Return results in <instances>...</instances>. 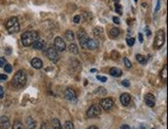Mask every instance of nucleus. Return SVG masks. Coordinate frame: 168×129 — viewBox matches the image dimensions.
Segmentation results:
<instances>
[{
    "mask_svg": "<svg viewBox=\"0 0 168 129\" xmlns=\"http://www.w3.org/2000/svg\"><path fill=\"white\" fill-rule=\"evenodd\" d=\"M64 129H74V125L71 121H66L64 124Z\"/></svg>",
    "mask_w": 168,
    "mask_h": 129,
    "instance_id": "obj_25",
    "label": "nucleus"
},
{
    "mask_svg": "<svg viewBox=\"0 0 168 129\" xmlns=\"http://www.w3.org/2000/svg\"><path fill=\"white\" fill-rule=\"evenodd\" d=\"M50 127L51 129H62V126H61V123L58 119H53L51 121V124H50Z\"/></svg>",
    "mask_w": 168,
    "mask_h": 129,
    "instance_id": "obj_17",
    "label": "nucleus"
},
{
    "mask_svg": "<svg viewBox=\"0 0 168 129\" xmlns=\"http://www.w3.org/2000/svg\"><path fill=\"white\" fill-rule=\"evenodd\" d=\"M6 29L9 33L13 34V33H18L20 31V24H19V20L16 17H13L10 18L8 21L6 22Z\"/></svg>",
    "mask_w": 168,
    "mask_h": 129,
    "instance_id": "obj_3",
    "label": "nucleus"
},
{
    "mask_svg": "<svg viewBox=\"0 0 168 129\" xmlns=\"http://www.w3.org/2000/svg\"><path fill=\"white\" fill-rule=\"evenodd\" d=\"M124 63H125V66L128 69H130L131 67H132V63L130 62V60H129L128 58H124Z\"/></svg>",
    "mask_w": 168,
    "mask_h": 129,
    "instance_id": "obj_27",
    "label": "nucleus"
},
{
    "mask_svg": "<svg viewBox=\"0 0 168 129\" xmlns=\"http://www.w3.org/2000/svg\"><path fill=\"white\" fill-rule=\"evenodd\" d=\"M120 129H131L130 126H128V125H122L121 127H120Z\"/></svg>",
    "mask_w": 168,
    "mask_h": 129,
    "instance_id": "obj_39",
    "label": "nucleus"
},
{
    "mask_svg": "<svg viewBox=\"0 0 168 129\" xmlns=\"http://www.w3.org/2000/svg\"><path fill=\"white\" fill-rule=\"evenodd\" d=\"M3 97H4V90H3V87L0 86V98L2 99Z\"/></svg>",
    "mask_w": 168,
    "mask_h": 129,
    "instance_id": "obj_36",
    "label": "nucleus"
},
{
    "mask_svg": "<svg viewBox=\"0 0 168 129\" xmlns=\"http://www.w3.org/2000/svg\"><path fill=\"white\" fill-rule=\"evenodd\" d=\"M109 34H111V37H117V36L120 35V29L119 28H111Z\"/></svg>",
    "mask_w": 168,
    "mask_h": 129,
    "instance_id": "obj_23",
    "label": "nucleus"
},
{
    "mask_svg": "<svg viewBox=\"0 0 168 129\" xmlns=\"http://www.w3.org/2000/svg\"><path fill=\"white\" fill-rule=\"evenodd\" d=\"M53 48L57 52H63V51H65V49H66V43H65L64 39H63L62 37L58 36V37H56L55 39H54Z\"/></svg>",
    "mask_w": 168,
    "mask_h": 129,
    "instance_id": "obj_6",
    "label": "nucleus"
},
{
    "mask_svg": "<svg viewBox=\"0 0 168 129\" xmlns=\"http://www.w3.org/2000/svg\"><path fill=\"white\" fill-rule=\"evenodd\" d=\"M138 37H139V41H140V42H144V36H142L141 33L138 34Z\"/></svg>",
    "mask_w": 168,
    "mask_h": 129,
    "instance_id": "obj_41",
    "label": "nucleus"
},
{
    "mask_svg": "<svg viewBox=\"0 0 168 129\" xmlns=\"http://www.w3.org/2000/svg\"><path fill=\"white\" fill-rule=\"evenodd\" d=\"M165 43V32L164 30H159L156 34L155 41H154V47L155 49H160L163 47V45Z\"/></svg>",
    "mask_w": 168,
    "mask_h": 129,
    "instance_id": "obj_4",
    "label": "nucleus"
},
{
    "mask_svg": "<svg viewBox=\"0 0 168 129\" xmlns=\"http://www.w3.org/2000/svg\"><path fill=\"white\" fill-rule=\"evenodd\" d=\"M101 114V107L98 104H93L89 107V109L87 111V117L90 119L96 118V117L100 116Z\"/></svg>",
    "mask_w": 168,
    "mask_h": 129,
    "instance_id": "obj_5",
    "label": "nucleus"
},
{
    "mask_svg": "<svg viewBox=\"0 0 168 129\" xmlns=\"http://www.w3.org/2000/svg\"><path fill=\"white\" fill-rule=\"evenodd\" d=\"M95 71H96V69H91V72H95Z\"/></svg>",
    "mask_w": 168,
    "mask_h": 129,
    "instance_id": "obj_44",
    "label": "nucleus"
},
{
    "mask_svg": "<svg viewBox=\"0 0 168 129\" xmlns=\"http://www.w3.org/2000/svg\"><path fill=\"white\" fill-rule=\"evenodd\" d=\"M100 107L104 111H109L115 105V102L111 98H103V99L100 100Z\"/></svg>",
    "mask_w": 168,
    "mask_h": 129,
    "instance_id": "obj_8",
    "label": "nucleus"
},
{
    "mask_svg": "<svg viewBox=\"0 0 168 129\" xmlns=\"http://www.w3.org/2000/svg\"><path fill=\"white\" fill-rule=\"evenodd\" d=\"M120 100H121V102L123 105L127 107V105L130 103V100H131V96L130 94L128 93H123L121 96H120Z\"/></svg>",
    "mask_w": 168,
    "mask_h": 129,
    "instance_id": "obj_13",
    "label": "nucleus"
},
{
    "mask_svg": "<svg viewBox=\"0 0 168 129\" xmlns=\"http://www.w3.org/2000/svg\"><path fill=\"white\" fill-rule=\"evenodd\" d=\"M13 129H25V127H24V125H23L22 122H20V121H16V122L13 123Z\"/></svg>",
    "mask_w": 168,
    "mask_h": 129,
    "instance_id": "obj_24",
    "label": "nucleus"
},
{
    "mask_svg": "<svg viewBox=\"0 0 168 129\" xmlns=\"http://www.w3.org/2000/svg\"><path fill=\"white\" fill-rule=\"evenodd\" d=\"M69 51L71 52V53L72 54H75V55H76V54L78 53V46L75 45V43H70V46H69Z\"/></svg>",
    "mask_w": 168,
    "mask_h": 129,
    "instance_id": "obj_21",
    "label": "nucleus"
},
{
    "mask_svg": "<svg viewBox=\"0 0 168 129\" xmlns=\"http://www.w3.org/2000/svg\"><path fill=\"white\" fill-rule=\"evenodd\" d=\"M64 97H65V99H67L68 101H71V102H76V100H78V98H76V93H75L74 90L71 89V88H68V89L65 90Z\"/></svg>",
    "mask_w": 168,
    "mask_h": 129,
    "instance_id": "obj_9",
    "label": "nucleus"
},
{
    "mask_svg": "<svg viewBox=\"0 0 168 129\" xmlns=\"http://www.w3.org/2000/svg\"><path fill=\"white\" fill-rule=\"evenodd\" d=\"M0 129H10V123L7 117L3 116L0 118Z\"/></svg>",
    "mask_w": 168,
    "mask_h": 129,
    "instance_id": "obj_11",
    "label": "nucleus"
},
{
    "mask_svg": "<svg viewBox=\"0 0 168 129\" xmlns=\"http://www.w3.org/2000/svg\"><path fill=\"white\" fill-rule=\"evenodd\" d=\"M161 76H162V79H164V80H166V78H167V66H166V65L164 66L163 70H162Z\"/></svg>",
    "mask_w": 168,
    "mask_h": 129,
    "instance_id": "obj_26",
    "label": "nucleus"
},
{
    "mask_svg": "<svg viewBox=\"0 0 168 129\" xmlns=\"http://www.w3.org/2000/svg\"><path fill=\"white\" fill-rule=\"evenodd\" d=\"M160 6H161V2H160V1H158V2H157V7H156L155 11H159V9H160Z\"/></svg>",
    "mask_w": 168,
    "mask_h": 129,
    "instance_id": "obj_40",
    "label": "nucleus"
},
{
    "mask_svg": "<svg viewBox=\"0 0 168 129\" xmlns=\"http://www.w3.org/2000/svg\"><path fill=\"white\" fill-rule=\"evenodd\" d=\"M26 125L28 129H35L36 127V122L34 121V119L32 117H28L26 119Z\"/></svg>",
    "mask_w": 168,
    "mask_h": 129,
    "instance_id": "obj_15",
    "label": "nucleus"
},
{
    "mask_svg": "<svg viewBox=\"0 0 168 129\" xmlns=\"http://www.w3.org/2000/svg\"><path fill=\"white\" fill-rule=\"evenodd\" d=\"M31 65L35 69H40L42 67V61L39 58H33L31 61Z\"/></svg>",
    "mask_w": 168,
    "mask_h": 129,
    "instance_id": "obj_16",
    "label": "nucleus"
},
{
    "mask_svg": "<svg viewBox=\"0 0 168 129\" xmlns=\"http://www.w3.org/2000/svg\"><path fill=\"white\" fill-rule=\"evenodd\" d=\"M27 82V76L26 72L24 70H19L15 76L13 78V86H15L16 88H22L25 86Z\"/></svg>",
    "mask_w": 168,
    "mask_h": 129,
    "instance_id": "obj_2",
    "label": "nucleus"
},
{
    "mask_svg": "<svg viewBox=\"0 0 168 129\" xmlns=\"http://www.w3.org/2000/svg\"><path fill=\"white\" fill-rule=\"evenodd\" d=\"M113 23H116V24H120V19L118 18V17H113Z\"/></svg>",
    "mask_w": 168,
    "mask_h": 129,
    "instance_id": "obj_38",
    "label": "nucleus"
},
{
    "mask_svg": "<svg viewBox=\"0 0 168 129\" xmlns=\"http://www.w3.org/2000/svg\"><path fill=\"white\" fill-rule=\"evenodd\" d=\"M65 38H66L68 41H73L74 40V34L71 30H67L66 33H65Z\"/></svg>",
    "mask_w": 168,
    "mask_h": 129,
    "instance_id": "obj_19",
    "label": "nucleus"
},
{
    "mask_svg": "<svg viewBox=\"0 0 168 129\" xmlns=\"http://www.w3.org/2000/svg\"><path fill=\"white\" fill-rule=\"evenodd\" d=\"M146 103L150 107H155V96L153 95L152 93H148L146 95Z\"/></svg>",
    "mask_w": 168,
    "mask_h": 129,
    "instance_id": "obj_12",
    "label": "nucleus"
},
{
    "mask_svg": "<svg viewBox=\"0 0 168 129\" xmlns=\"http://www.w3.org/2000/svg\"><path fill=\"white\" fill-rule=\"evenodd\" d=\"M4 70H5V72H7V74H9V72H11V70H13V67H11V65L10 64H6L4 67Z\"/></svg>",
    "mask_w": 168,
    "mask_h": 129,
    "instance_id": "obj_29",
    "label": "nucleus"
},
{
    "mask_svg": "<svg viewBox=\"0 0 168 129\" xmlns=\"http://www.w3.org/2000/svg\"><path fill=\"white\" fill-rule=\"evenodd\" d=\"M47 56H48V58H49L50 60L53 61V62H57V61L60 59L59 54H58V52L56 51L53 47H51V48H49V49H48Z\"/></svg>",
    "mask_w": 168,
    "mask_h": 129,
    "instance_id": "obj_10",
    "label": "nucleus"
},
{
    "mask_svg": "<svg viewBox=\"0 0 168 129\" xmlns=\"http://www.w3.org/2000/svg\"><path fill=\"white\" fill-rule=\"evenodd\" d=\"M94 34H95V36H97V38L100 37L103 34V29L101 27H96V28H94Z\"/></svg>",
    "mask_w": 168,
    "mask_h": 129,
    "instance_id": "obj_22",
    "label": "nucleus"
},
{
    "mask_svg": "<svg viewBox=\"0 0 168 129\" xmlns=\"http://www.w3.org/2000/svg\"><path fill=\"white\" fill-rule=\"evenodd\" d=\"M88 129H99V128H98L97 126H90Z\"/></svg>",
    "mask_w": 168,
    "mask_h": 129,
    "instance_id": "obj_42",
    "label": "nucleus"
},
{
    "mask_svg": "<svg viewBox=\"0 0 168 129\" xmlns=\"http://www.w3.org/2000/svg\"><path fill=\"white\" fill-rule=\"evenodd\" d=\"M33 48L35 50H42V48H43L44 46V42L42 39H40V38H37V39L35 40V41L33 42Z\"/></svg>",
    "mask_w": 168,
    "mask_h": 129,
    "instance_id": "obj_18",
    "label": "nucleus"
},
{
    "mask_svg": "<svg viewBox=\"0 0 168 129\" xmlns=\"http://www.w3.org/2000/svg\"><path fill=\"white\" fill-rule=\"evenodd\" d=\"M136 60L138 61L140 64H142V65H146V58L144 57V56L140 55V54H137V55H136Z\"/></svg>",
    "mask_w": 168,
    "mask_h": 129,
    "instance_id": "obj_20",
    "label": "nucleus"
},
{
    "mask_svg": "<svg viewBox=\"0 0 168 129\" xmlns=\"http://www.w3.org/2000/svg\"><path fill=\"white\" fill-rule=\"evenodd\" d=\"M109 74H111V76H115V78H119V76H121L123 74V71L120 68H118V67H113L109 70Z\"/></svg>",
    "mask_w": 168,
    "mask_h": 129,
    "instance_id": "obj_14",
    "label": "nucleus"
},
{
    "mask_svg": "<svg viewBox=\"0 0 168 129\" xmlns=\"http://www.w3.org/2000/svg\"><path fill=\"white\" fill-rule=\"evenodd\" d=\"M80 15H76V16L73 18V23H75V24L80 23Z\"/></svg>",
    "mask_w": 168,
    "mask_h": 129,
    "instance_id": "obj_32",
    "label": "nucleus"
},
{
    "mask_svg": "<svg viewBox=\"0 0 168 129\" xmlns=\"http://www.w3.org/2000/svg\"><path fill=\"white\" fill-rule=\"evenodd\" d=\"M134 1H135V2H137V0H134Z\"/></svg>",
    "mask_w": 168,
    "mask_h": 129,
    "instance_id": "obj_45",
    "label": "nucleus"
},
{
    "mask_svg": "<svg viewBox=\"0 0 168 129\" xmlns=\"http://www.w3.org/2000/svg\"><path fill=\"white\" fill-rule=\"evenodd\" d=\"M22 43L25 47H31L33 42L38 38V34L36 31H26L22 34Z\"/></svg>",
    "mask_w": 168,
    "mask_h": 129,
    "instance_id": "obj_1",
    "label": "nucleus"
},
{
    "mask_svg": "<svg viewBox=\"0 0 168 129\" xmlns=\"http://www.w3.org/2000/svg\"><path fill=\"white\" fill-rule=\"evenodd\" d=\"M122 85H123V86H125V87H130V82H129V81H127V80L122 81Z\"/></svg>",
    "mask_w": 168,
    "mask_h": 129,
    "instance_id": "obj_34",
    "label": "nucleus"
},
{
    "mask_svg": "<svg viewBox=\"0 0 168 129\" xmlns=\"http://www.w3.org/2000/svg\"><path fill=\"white\" fill-rule=\"evenodd\" d=\"M153 129H154V128H153Z\"/></svg>",
    "mask_w": 168,
    "mask_h": 129,
    "instance_id": "obj_46",
    "label": "nucleus"
},
{
    "mask_svg": "<svg viewBox=\"0 0 168 129\" xmlns=\"http://www.w3.org/2000/svg\"><path fill=\"white\" fill-rule=\"evenodd\" d=\"M97 80H99L100 82L102 83H105L106 81H107V79H106V76H97Z\"/></svg>",
    "mask_w": 168,
    "mask_h": 129,
    "instance_id": "obj_33",
    "label": "nucleus"
},
{
    "mask_svg": "<svg viewBox=\"0 0 168 129\" xmlns=\"http://www.w3.org/2000/svg\"><path fill=\"white\" fill-rule=\"evenodd\" d=\"M116 11H117L118 13H122V6L118 4V3L116 4Z\"/></svg>",
    "mask_w": 168,
    "mask_h": 129,
    "instance_id": "obj_35",
    "label": "nucleus"
},
{
    "mask_svg": "<svg viewBox=\"0 0 168 129\" xmlns=\"http://www.w3.org/2000/svg\"><path fill=\"white\" fill-rule=\"evenodd\" d=\"M146 34H148V35H150V30H148V29H146Z\"/></svg>",
    "mask_w": 168,
    "mask_h": 129,
    "instance_id": "obj_43",
    "label": "nucleus"
},
{
    "mask_svg": "<svg viewBox=\"0 0 168 129\" xmlns=\"http://www.w3.org/2000/svg\"><path fill=\"white\" fill-rule=\"evenodd\" d=\"M134 42H135V39L133 37L127 38V45H128L129 47H132V46L134 45Z\"/></svg>",
    "mask_w": 168,
    "mask_h": 129,
    "instance_id": "obj_28",
    "label": "nucleus"
},
{
    "mask_svg": "<svg viewBox=\"0 0 168 129\" xmlns=\"http://www.w3.org/2000/svg\"><path fill=\"white\" fill-rule=\"evenodd\" d=\"M98 46H99V41H98L97 39H94V38L89 37L88 39L83 43L82 47L85 48V49H87V50H95L98 48Z\"/></svg>",
    "mask_w": 168,
    "mask_h": 129,
    "instance_id": "obj_7",
    "label": "nucleus"
},
{
    "mask_svg": "<svg viewBox=\"0 0 168 129\" xmlns=\"http://www.w3.org/2000/svg\"><path fill=\"white\" fill-rule=\"evenodd\" d=\"M6 64H7V63H6L5 58H0V67H4Z\"/></svg>",
    "mask_w": 168,
    "mask_h": 129,
    "instance_id": "obj_31",
    "label": "nucleus"
},
{
    "mask_svg": "<svg viewBox=\"0 0 168 129\" xmlns=\"http://www.w3.org/2000/svg\"><path fill=\"white\" fill-rule=\"evenodd\" d=\"M40 129H51V127H50V124L48 122H42Z\"/></svg>",
    "mask_w": 168,
    "mask_h": 129,
    "instance_id": "obj_30",
    "label": "nucleus"
},
{
    "mask_svg": "<svg viewBox=\"0 0 168 129\" xmlns=\"http://www.w3.org/2000/svg\"><path fill=\"white\" fill-rule=\"evenodd\" d=\"M7 80V76L6 74H0V82H3V81Z\"/></svg>",
    "mask_w": 168,
    "mask_h": 129,
    "instance_id": "obj_37",
    "label": "nucleus"
}]
</instances>
